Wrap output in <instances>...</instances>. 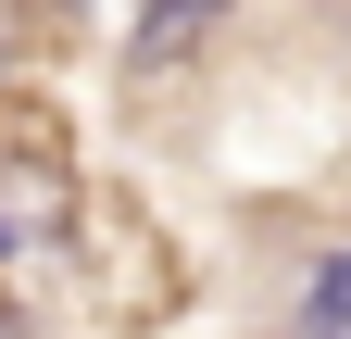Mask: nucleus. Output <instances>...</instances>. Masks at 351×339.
Masks as SVG:
<instances>
[{"label": "nucleus", "mask_w": 351, "mask_h": 339, "mask_svg": "<svg viewBox=\"0 0 351 339\" xmlns=\"http://www.w3.org/2000/svg\"><path fill=\"white\" fill-rule=\"evenodd\" d=\"M0 339H38V327H25V314H13V302H0Z\"/></svg>", "instance_id": "nucleus-3"}, {"label": "nucleus", "mask_w": 351, "mask_h": 339, "mask_svg": "<svg viewBox=\"0 0 351 339\" xmlns=\"http://www.w3.org/2000/svg\"><path fill=\"white\" fill-rule=\"evenodd\" d=\"M289 339H351V251L314 277V302H301V327H289Z\"/></svg>", "instance_id": "nucleus-2"}, {"label": "nucleus", "mask_w": 351, "mask_h": 339, "mask_svg": "<svg viewBox=\"0 0 351 339\" xmlns=\"http://www.w3.org/2000/svg\"><path fill=\"white\" fill-rule=\"evenodd\" d=\"M213 13H226V0H151V13H138V38H125V51H138V63H176V51H189V38H201Z\"/></svg>", "instance_id": "nucleus-1"}]
</instances>
